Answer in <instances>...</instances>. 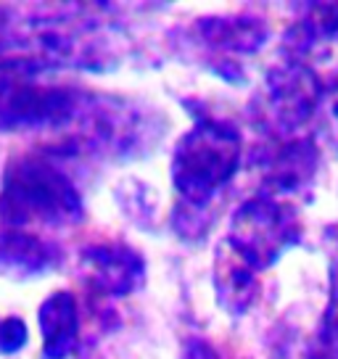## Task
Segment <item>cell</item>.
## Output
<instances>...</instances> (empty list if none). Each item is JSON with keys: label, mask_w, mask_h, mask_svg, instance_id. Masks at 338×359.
I'll return each mask as SVG.
<instances>
[{"label": "cell", "mask_w": 338, "mask_h": 359, "mask_svg": "<svg viewBox=\"0 0 338 359\" xmlns=\"http://www.w3.org/2000/svg\"><path fill=\"white\" fill-rule=\"evenodd\" d=\"M27 346V325L19 317L0 320V354H13Z\"/></svg>", "instance_id": "8992f818"}, {"label": "cell", "mask_w": 338, "mask_h": 359, "mask_svg": "<svg viewBox=\"0 0 338 359\" xmlns=\"http://www.w3.org/2000/svg\"><path fill=\"white\" fill-rule=\"evenodd\" d=\"M85 206L74 182L43 154L13 156L0 185V222L6 230L72 227L82 222Z\"/></svg>", "instance_id": "6da1fadb"}, {"label": "cell", "mask_w": 338, "mask_h": 359, "mask_svg": "<svg viewBox=\"0 0 338 359\" xmlns=\"http://www.w3.org/2000/svg\"><path fill=\"white\" fill-rule=\"evenodd\" d=\"M238 164V137L219 122H198L172 156V182L191 206H203Z\"/></svg>", "instance_id": "7a4b0ae2"}, {"label": "cell", "mask_w": 338, "mask_h": 359, "mask_svg": "<svg viewBox=\"0 0 338 359\" xmlns=\"http://www.w3.org/2000/svg\"><path fill=\"white\" fill-rule=\"evenodd\" d=\"M40 333H43V357L69 359L79 346V304L72 291L50 293L40 312Z\"/></svg>", "instance_id": "5b68a950"}, {"label": "cell", "mask_w": 338, "mask_h": 359, "mask_svg": "<svg viewBox=\"0 0 338 359\" xmlns=\"http://www.w3.org/2000/svg\"><path fill=\"white\" fill-rule=\"evenodd\" d=\"M61 251L56 243L24 233V230H3L0 233V275L11 280H29L46 275L58 264Z\"/></svg>", "instance_id": "277c9868"}, {"label": "cell", "mask_w": 338, "mask_h": 359, "mask_svg": "<svg viewBox=\"0 0 338 359\" xmlns=\"http://www.w3.org/2000/svg\"><path fill=\"white\" fill-rule=\"evenodd\" d=\"M79 275L88 288L106 299H122L146 280V262L135 248L119 241H95L79 251Z\"/></svg>", "instance_id": "3957f363"}]
</instances>
